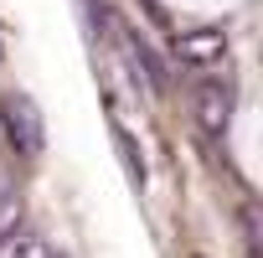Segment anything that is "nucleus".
<instances>
[{"label":"nucleus","mask_w":263,"mask_h":258,"mask_svg":"<svg viewBox=\"0 0 263 258\" xmlns=\"http://www.w3.org/2000/svg\"><path fill=\"white\" fill-rule=\"evenodd\" d=\"M0 124H6V135H11V150L42 155V145H47V124H42V108L31 103V93H21V88L0 93Z\"/></svg>","instance_id":"f257e3e1"},{"label":"nucleus","mask_w":263,"mask_h":258,"mask_svg":"<svg viewBox=\"0 0 263 258\" xmlns=\"http://www.w3.org/2000/svg\"><path fill=\"white\" fill-rule=\"evenodd\" d=\"M232 108H237V93H232L227 78H201L196 83V119H201L206 135H227Z\"/></svg>","instance_id":"f03ea898"},{"label":"nucleus","mask_w":263,"mask_h":258,"mask_svg":"<svg viewBox=\"0 0 263 258\" xmlns=\"http://www.w3.org/2000/svg\"><path fill=\"white\" fill-rule=\"evenodd\" d=\"M171 52H176V62H186V67H212V62H222V57H227V36H222L217 26L176 31Z\"/></svg>","instance_id":"7ed1b4c3"},{"label":"nucleus","mask_w":263,"mask_h":258,"mask_svg":"<svg viewBox=\"0 0 263 258\" xmlns=\"http://www.w3.org/2000/svg\"><path fill=\"white\" fill-rule=\"evenodd\" d=\"M114 42L124 47V62H129V72H135V78H140L150 93H165V72H160L155 52H150V47H145L135 31H119V26H114Z\"/></svg>","instance_id":"20e7f679"},{"label":"nucleus","mask_w":263,"mask_h":258,"mask_svg":"<svg viewBox=\"0 0 263 258\" xmlns=\"http://www.w3.org/2000/svg\"><path fill=\"white\" fill-rule=\"evenodd\" d=\"M114 150H119V160H124V171H129V181L135 186H145L150 181V165H145V155H140V145H135V135L114 119Z\"/></svg>","instance_id":"39448f33"},{"label":"nucleus","mask_w":263,"mask_h":258,"mask_svg":"<svg viewBox=\"0 0 263 258\" xmlns=\"http://www.w3.org/2000/svg\"><path fill=\"white\" fill-rule=\"evenodd\" d=\"M0 258H62V253L42 243L36 232H11V237H0Z\"/></svg>","instance_id":"423d86ee"},{"label":"nucleus","mask_w":263,"mask_h":258,"mask_svg":"<svg viewBox=\"0 0 263 258\" xmlns=\"http://www.w3.org/2000/svg\"><path fill=\"white\" fill-rule=\"evenodd\" d=\"M11 232H21V201H16V191L0 186V237H11Z\"/></svg>","instance_id":"0eeeda50"}]
</instances>
